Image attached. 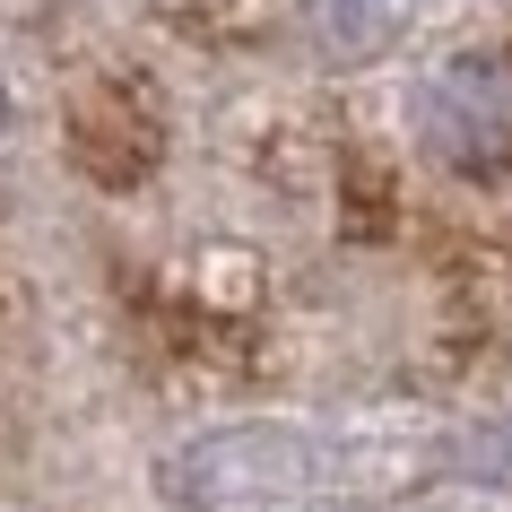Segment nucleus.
I'll list each match as a JSON object with an SVG mask.
<instances>
[{
  "instance_id": "f257e3e1",
  "label": "nucleus",
  "mask_w": 512,
  "mask_h": 512,
  "mask_svg": "<svg viewBox=\"0 0 512 512\" xmlns=\"http://www.w3.org/2000/svg\"><path fill=\"white\" fill-rule=\"evenodd\" d=\"M426 139L434 157L469 165V174H504L512 165V44L460 53L426 87Z\"/></svg>"
},
{
  "instance_id": "f03ea898",
  "label": "nucleus",
  "mask_w": 512,
  "mask_h": 512,
  "mask_svg": "<svg viewBox=\"0 0 512 512\" xmlns=\"http://www.w3.org/2000/svg\"><path fill=\"white\" fill-rule=\"evenodd\" d=\"M70 148H79V165L96 174V183H113V191L139 183V174L157 165V105H148L131 79H105V87L79 105Z\"/></svg>"
}]
</instances>
